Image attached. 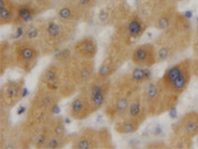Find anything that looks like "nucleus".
I'll return each mask as SVG.
<instances>
[{
  "label": "nucleus",
  "instance_id": "20",
  "mask_svg": "<svg viewBox=\"0 0 198 149\" xmlns=\"http://www.w3.org/2000/svg\"><path fill=\"white\" fill-rule=\"evenodd\" d=\"M141 128V125L133 120H130L128 117H124L122 120H119L114 122V130L117 133L122 135L133 134L136 131H138Z\"/></svg>",
  "mask_w": 198,
  "mask_h": 149
},
{
  "label": "nucleus",
  "instance_id": "9",
  "mask_svg": "<svg viewBox=\"0 0 198 149\" xmlns=\"http://www.w3.org/2000/svg\"><path fill=\"white\" fill-rule=\"evenodd\" d=\"M72 78L78 89L86 85L89 81H91L96 75V66L95 60L83 58L73 55L72 59L68 63ZM79 91V90H78Z\"/></svg>",
  "mask_w": 198,
  "mask_h": 149
},
{
  "label": "nucleus",
  "instance_id": "26",
  "mask_svg": "<svg viewBox=\"0 0 198 149\" xmlns=\"http://www.w3.org/2000/svg\"><path fill=\"white\" fill-rule=\"evenodd\" d=\"M31 1H32L34 5L37 7L39 12L49 9L52 3V0H31Z\"/></svg>",
  "mask_w": 198,
  "mask_h": 149
},
{
  "label": "nucleus",
  "instance_id": "32",
  "mask_svg": "<svg viewBox=\"0 0 198 149\" xmlns=\"http://www.w3.org/2000/svg\"><path fill=\"white\" fill-rule=\"evenodd\" d=\"M177 1H182V0H177Z\"/></svg>",
  "mask_w": 198,
  "mask_h": 149
},
{
  "label": "nucleus",
  "instance_id": "18",
  "mask_svg": "<svg viewBox=\"0 0 198 149\" xmlns=\"http://www.w3.org/2000/svg\"><path fill=\"white\" fill-rule=\"evenodd\" d=\"M39 10L34 5L33 2L30 1L26 3H19L16 8L15 18L13 20V25H28L34 22L36 16L39 14Z\"/></svg>",
  "mask_w": 198,
  "mask_h": 149
},
{
  "label": "nucleus",
  "instance_id": "31",
  "mask_svg": "<svg viewBox=\"0 0 198 149\" xmlns=\"http://www.w3.org/2000/svg\"><path fill=\"white\" fill-rule=\"evenodd\" d=\"M19 3H26V2H29L30 0H17Z\"/></svg>",
  "mask_w": 198,
  "mask_h": 149
},
{
  "label": "nucleus",
  "instance_id": "4",
  "mask_svg": "<svg viewBox=\"0 0 198 149\" xmlns=\"http://www.w3.org/2000/svg\"><path fill=\"white\" fill-rule=\"evenodd\" d=\"M37 87L54 92L61 100L73 97L79 90L72 78L68 63L60 62L55 58L40 74Z\"/></svg>",
  "mask_w": 198,
  "mask_h": 149
},
{
  "label": "nucleus",
  "instance_id": "7",
  "mask_svg": "<svg viewBox=\"0 0 198 149\" xmlns=\"http://www.w3.org/2000/svg\"><path fill=\"white\" fill-rule=\"evenodd\" d=\"M41 56L39 47L23 39L12 43V67L20 69L25 74L33 71Z\"/></svg>",
  "mask_w": 198,
  "mask_h": 149
},
{
  "label": "nucleus",
  "instance_id": "16",
  "mask_svg": "<svg viewBox=\"0 0 198 149\" xmlns=\"http://www.w3.org/2000/svg\"><path fill=\"white\" fill-rule=\"evenodd\" d=\"M73 52L76 56L88 59H94L98 52V45L94 38L83 37L72 45Z\"/></svg>",
  "mask_w": 198,
  "mask_h": 149
},
{
  "label": "nucleus",
  "instance_id": "30",
  "mask_svg": "<svg viewBox=\"0 0 198 149\" xmlns=\"http://www.w3.org/2000/svg\"><path fill=\"white\" fill-rule=\"evenodd\" d=\"M183 15L185 16L187 19H190L191 17H192V12H191V11H186V12H184Z\"/></svg>",
  "mask_w": 198,
  "mask_h": 149
},
{
  "label": "nucleus",
  "instance_id": "15",
  "mask_svg": "<svg viewBox=\"0 0 198 149\" xmlns=\"http://www.w3.org/2000/svg\"><path fill=\"white\" fill-rule=\"evenodd\" d=\"M83 11L74 0H65L56 10V17L65 23L76 25L82 18Z\"/></svg>",
  "mask_w": 198,
  "mask_h": 149
},
{
  "label": "nucleus",
  "instance_id": "22",
  "mask_svg": "<svg viewBox=\"0 0 198 149\" xmlns=\"http://www.w3.org/2000/svg\"><path fill=\"white\" fill-rule=\"evenodd\" d=\"M41 33H42V23H38V22L35 23V22H32V23L28 24L25 27V34L22 39L38 47Z\"/></svg>",
  "mask_w": 198,
  "mask_h": 149
},
{
  "label": "nucleus",
  "instance_id": "23",
  "mask_svg": "<svg viewBox=\"0 0 198 149\" xmlns=\"http://www.w3.org/2000/svg\"><path fill=\"white\" fill-rule=\"evenodd\" d=\"M76 136V133L68 134L67 136L60 137V136H56V135L50 134L49 138H48L45 149H61L65 147L68 144H72V140Z\"/></svg>",
  "mask_w": 198,
  "mask_h": 149
},
{
  "label": "nucleus",
  "instance_id": "24",
  "mask_svg": "<svg viewBox=\"0 0 198 149\" xmlns=\"http://www.w3.org/2000/svg\"><path fill=\"white\" fill-rule=\"evenodd\" d=\"M47 128L50 130V133L56 136H67L68 134L67 132V128H65L64 121L61 117L54 116L47 124Z\"/></svg>",
  "mask_w": 198,
  "mask_h": 149
},
{
  "label": "nucleus",
  "instance_id": "19",
  "mask_svg": "<svg viewBox=\"0 0 198 149\" xmlns=\"http://www.w3.org/2000/svg\"><path fill=\"white\" fill-rule=\"evenodd\" d=\"M17 5L14 0H0V24H12L15 18Z\"/></svg>",
  "mask_w": 198,
  "mask_h": 149
},
{
  "label": "nucleus",
  "instance_id": "27",
  "mask_svg": "<svg viewBox=\"0 0 198 149\" xmlns=\"http://www.w3.org/2000/svg\"><path fill=\"white\" fill-rule=\"evenodd\" d=\"M76 2L80 6L81 9L85 12L87 10L91 9V8L96 4L97 0H76Z\"/></svg>",
  "mask_w": 198,
  "mask_h": 149
},
{
  "label": "nucleus",
  "instance_id": "12",
  "mask_svg": "<svg viewBox=\"0 0 198 149\" xmlns=\"http://www.w3.org/2000/svg\"><path fill=\"white\" fill-rule=\"evenodd\" d=\"M132 63L136 66L151 68L157 63V54L155 43L138 45L133 50L131 56Z\"/></svg>",
  "mask_w": 198,
  "mask_h": 149
},
{
  "label": "nucleus",
  "instance_id": "2",
  "mask_svg": "<svg viewBox=\"0 0 198 149\" xmlns=\"http://www.w3.org/2000/svg\"><path fill=\"white\" fill-rule=\"evenodd\" d=\"M192 31L189 19L182 15L174 17L169 27L164 31L155 42L157 54V63L171 60L183 54L192 45Z\"/></svg>",
  "mask_w": 198,
  "mask_h": 149
},
{
  "label": "nucleus",
  "instance_id": "25",
  "mask_svg": "<svg viewBox=\"0 0 198 149\" xmlns=\"http://www.w3.org/2000/svg\"><path fill=\"white\" fill-rule=\"evenodd\" d=\"M169 148L184 149V148H191L193 146V140L177 137L173 134H171L169 136Z\"/></svg>",
  "mask_w": 198,
  "mask_h": 149
},
{
  "label": "nucleus",
  "instance_id": "1",
  "mask_svg": "<svg viewBox=\"0 0 198 149\" xmlns=\"http://www.w3.org/2000/svg\"><path fill=\"white\" fill-rule=\"evenodd\" d=\"M193 76L192 59L186 58L171 65L157 78L161 93V115L173 110L188 88Z\"/></svg>",
  "mask_w": 198,
  "mask_h": 149
},
{
  "label": "nucleus",
  "instance_id": "8",
  "mask_svg": "<svg viewBox=\"0 0 198 149\" xmlns=\"http://www.w3.org/2000/svg\"><path fill=\"white\" fill-rule=\"evenodd\" d=\"M111 82L112 79L102 80L95 75L93 79L79 89L78 92L81 93L87 100L93 114L103 109L106 104L110 93V88H111Z\"/></svg>",
  "mask_w": 198,
  "mask_h": 149
},
{
  "label": "nucleus",
  "instance_id": "13",
  "mask_svg": "<svg viewBox=\"0 0 198 149\" xmlns=\"http://www.w3.org/2000/svg\"><path fill=\"white\" fill-rule=\"evenodd\" d=\"M67 112L70 119L74 121H84L91 115H93L87 100L79 92L72 97Z\"/></svg>",
  "mask_w": 198,
  "mask_h": 149
},
{
  "label": "nucleus",
  "instance_id": "17",
  "mask_svg": "<svg viewBox=\"0 0 198 149\" xmlns=\"http://www.w3.org/2000/svg\"><path fill=\"white\" fill-rule=\"evenodd\" d=\"M141 91L136 94L133 97V99L131 100V103L128 108V112H127V115L125 117H128L130 120L137 121L138 124L142 125L146 121L147 117L149 116H148L146 106L144 104L142 92Z\"/></svg>",
  "mask_w": 198,
  "mask_h": 149
},
{
  "label": "nucleus",
  "instance_id": "6",
  "mask_svg": "<svg viewBox=\"0 0 198 149\" xmlns=\"http://www.w3.org/2000/svg\"><path fill=\"white\" fill-rule=\"evenodd\" d=\"M70 146L73 149H110L114 148L109 129L84 128L76 133Z\"/></svg>",
  "mask_w": 198,
  "mask_h": 149
},
{
  "label": "nucleus",
  "instance_id": "21",
  "mask_svg": "<svg viewBox=\"0 0 198 149\" xmlns=\"http://www.w3.org/2000/svg\"><path fill=\"white\" fill-rule=\"evenodd\" d=\"M12 68V43L3 42L0 47V74Z\"/></svg>",
  "mask_w": 198,
  "mask_h": 149
},
{
  "label": "nucleus",
  "instance_id": "10",
  "mask_svg": "<svg viewBox=\"0 0 198 149\" xmlns=\"http://www.w3.org/2000/svg\"><path fill=\"white\" fill-rule=\"evenodd\" d=\"M24 78L11 79L4 83L1 86V91H0V104H1V107L11 110L16 105H18L22 98L24 97Z\"/></svg>",
  "mask_w": 198,
  "mask_h": 149
},
{
  "label": "nucleus",
  "instance_id": "5",
  "mask_svg": "<svg viewBox=\"0 0 198 149\" xmlns=\"http://www.w3.org/2000/svg\"><path fill=\"white\" fill-rule=\"evenodd\" d=\"M76 25L68 24L56 18L42 23V33L38 47L42 56L54 55L72 38Z\"/></svg>",
  "mask_w": 198,
  "mask_h": 149
},
{
  "label": "nucleus",
  "instance_id": "3",
  "mask_svg": "<svg viewBox=\"0 0 198 149\" xmlns=\"http://www.w3.org/2000/svg\"><path fill=\"white\" fill-rule=\"evenodd\" d=\"M143 85L136 81L130 71L115 75L112 78L111 88L106 104L103 107L105 117L115 122L124 119L134 96L142 90Z\"/></svg>",
  "mask_w": 198,
  "mask_h": 149
},
{
  "label": "nucleus",
  "instance_id": "14",
  "mask_svg": "<svg viewBox=\"0 0 198 149\" xmlns=\"http://www.w3.org/2000/svg\"><path fill=\"white\" fill-rule=\"evenodd\" d=\"M61 99L59 95L48 89L37 87L36 92L34 93L33 97L29 102V106L42 108V109H50L55 111L56 107L60 102Z\"/></svg>",
  "mask_w": 198,
  "mask_h": 149
},
{
  "label": "nucleus",
  "instance_id": "28",
  "mask_svg": "<svg viewBox=\"0 0 198 149\" xmlns=\"http://www.w3.org/2000/svg\"><path fill=\"white\" fill-rule=\"evenodd\" d=\"M148 149H165L169 148V144L161 141V140H155V141H151L149 143L146 144V147Z\"/></svg>",
  "mask_w": 198,
  "mask_h": 149
},
{
  "label": "nucleus",
  "instance_id": "11",
  "mask_svg": "<svg viewBox=\"0 0 198 149\" xmlns=\"http://www.w3.org/2000/svg\"><path fill=\"white\" fill-rule=\"evenodd\" d=\"M171 134L177 137L193 140L198 136V112L190 111L171 125Z\"/></svg>",
  "mask_w": 198,
  "mask_h": 149
},
{
  "label": "nucleus",
  "instance_id": "29",
  "mask_svg": "<svg viewBox=\"0 0 198 149\" xmlns=\"http://www.w3.org/2000/svg\"><path fill=\"white\" fill-rule=\"evenodd\" d=\"M192 70H193V76L198 81V58L196 59L192 58Z\"/></svg>",
  "mask_w": 198,
  "mask_h": 149
}]
</instances>
